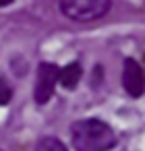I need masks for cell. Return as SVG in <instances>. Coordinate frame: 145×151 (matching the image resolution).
I'll use <instances>...</instances> for the list:
<instances>
[{
  "label": "cell",
  "mask_w": 145,
  "mask_h": 151,
  "mask_svg": "<svg viewBox=\"0 0 145 151\" xmlns=\"http://www.w3.org/2000/svg\"><path fill=\"white\" fill-rule=\"evenodd\" d=\"M71 141L77 151H108L116 145V134L110 124L100 118L77 120L71 126Z\"/></svg>",
  "instance_id": "6da1fadb"
},
{
  "label": "cell",
  "mask_w": 145,
  "mask_h": 151,
  "mask_svg": "<svg viewBox=\"0 0 145 151\" xmlns=\"http://www.w3.org/2000/svg\"><path fill=\"white\" fill-rule=\"evenodd\" d=\"M58 6L75 23H95L112 11V0H60Z\"/></svg>",
  "instance_id": "7a4b0ae2"
},
{
  "label": "cell",
  "mask_w": 145,
  "mask_h": 151,
  "mask_svg": "<svg viewBox=\"0 0 145 151\" xmlns=\"http://www.w3.org/2000/svg\"><path fill=\"white\" fill-rule=\"evenodd\" d=\"M58 70L60 66L54 62H40L35 73V85H33V99L35 104L44 106L52 99L54 89L58 85Z\"/></svg>",
  "instance_id": "3957f363"
},
{
  "label": "cell",
  "mask_w": 145,
  "mask_h": 151,
  "mask_svg": "<svg viewBox=\"0 0 145 151\" xmlns=\"http://www.w3.org/2000/svg\"><path fill=\"white\" fill-rule=\"evenodd\" d=\"M122 87L131 97H141L145 93V70L135 58H124L122 62Z\"/></svg>",
  "instance_id": "277c9868"
},
{
  "label": "cell",
  "mask_w": 145,
  "mask_h": 151,
  "mask_svg": "<svg viewBox=\"0 0 145 151\" xmlns=\"http://www.w3.org/2000/svg\"><path fill=\"white\" fill-rule=\"evenodd\" d=\"M81 79H83V66L77 60L75 62H69L66 66H62L58 70V83L64 89H69V91L77 89V85L81 83Z\"/></svg>",
  "instance_id": "5b68a950"
},
{
  "label": "cell",
  "mask_w": 145,
  "mask_h": 151,
  "mask_svg": "<svg viewBox=\"0 0 145 151\" xmlns=\"http://www.w3.org/2000/svg\"><path fill=\"white\" fill-rule=\"evenodd\" d=\"M33 151H66L64 143L56 137H42L38 143H35V149Z\"/></svg>",
  "instance_id": "8992f818"
},
{
  "label": "cell",
  "mask_w": 145,
  "mask_h": 151,
  "mask_svg": "<svg viewBox=\"0 0 145 151\" xmlns=\"http://www.w3.org/2000/svg\"><path fill=\"white\" fill-rule=\"evenodd\" d=\"M11 99H13V87L4 77H0V106H9Z\"/></svg>",
  "instance_id": "52a82bcc"
},
{
  "label": "cell",
  "mask_w": 145,
  "mask_h": 151,
  "mask_svg": "<svg viewBox=\"0 0 145 151\" xmlns=\"http://www.w3.org/2000/svg\"><path fill=\"white\" fill-rule=\"evenodd\" d=\"M15 2V0H0V9H4V6H11Z\"/></svg>",
  "instance_id": "ba28073f"
}]
</instances>
